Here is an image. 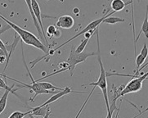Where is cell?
Segmentation results:
<instances>
[{
	"label": "cell",
	"mask_w": 148,
	"mask_h": 118,
	"mask_svg": "<svg viewBox=\"0 0 148 118\" xmlns=\"http://www.w3.org/2000/svg\"><path fill=\"white\" fill-rule=\"evenodd\" d=\"M31 5H32V9H33L34 14L35 16L36 19L38 21V24L41 27V30H42V32L43 34V36H44V39L46 40V43L48 45V39H47V35L44 31V29H43V21H42V18H41V11H40V7L38 5L37 0H31Z\"/></svg>",
	"instance_id": "10"
},
{
	"label": "cell",
	"mask_w": 148,
	"mask_h": 118,
	"mask_svg": "<svg viewBox=\"0 0 148 118\" xmlns=\"http://www.w3.org/2000/svg\"><path fill=\"white\" fill-rule=\"evenodd\" d=\"M96 33H97V61H98L99 66H100V76H99V78H98L97 82H92V83L88 84V85H92V86H95V87H98L101 90L104 99H105L106 109H108L110 108V104H109V99H108V94H107V80H106L107 76H106V71L104 66H103V62L101 61V57L100 54L98 28L97 29Z\"/></svg>",
	"instance_id": "4"
},
{
	"label": "cell",
	"mask_w": 148,
	"mask_h": 118,
	"mask_svg": "<svg viewBox=\"0 0 148 118\" xmlns=\"http://www.w3.org/2000/svg\"><path fill=\"white\" fill-rule=\"evenodd\" d=\"M59 1H60V2H62V3H63V2H64V0H59Z\"/></svg>",
	"instance_id": "28"
},
{
	"label": "cell",
	"mask_w": 148,
	"mask_h": 118,
	"mask_svg": "<svg viewBox=\"0 0 148 118\" xmlns=\"http://www.w3.org/2000/svg\"><path fill=\"white\" fill-rule=\"evenodd\" d=\"M57 32V29H56V26L53 25H50L47 28V35L48 36L49 39H53L55 36V34Z\"/></svg>",
	"instance_id": "22"
},
{
	"label": "cell",
	"mask_w": 148,
	"mask_h": 118,
	"mask_svg": "<svg viewBox=\"0 0 148 118\" xmlns=\"http://www.w3.org/2000/svg\"><path fill=\"white\" fill-rule=\"evenodd\" d=\"M7 61V57L6 56H0V63H4L5 61Z\"/></svg>",
	"instance_id": "26"
},
{
	"label": "cell",
	"mask_w": 148,
	"mask_h": 118,
	"mask_svg": "<svg viewBox=\"0 0 148 118\" xmlns=\"http://www.w3.org/2000/svg\"><path fill=\"white\" fill-rule=\"evenodd\" d=\"M0 48H1L2 50H3L5 53H6V55H7V61H8V48H7V46H6V45L4 44V43L3 42L1 39H0Z\"/></svg>",
	"instance_id": "23"
},
{
	"label": "cell",
	"mask_w": 148,
	"mask_h": 118,
	"mask_svg": "<svg viewBox=\"0 0 148 118\" xmlns=\"http://www.w3.org/2000/svg\"><path fill=\"white\" fill-rule=\"evenodd\" d=\"M29 114V112H20V111H15L14 112L10 115V117L8 118H24L25 117L28 116Z\"/></svg>",
	"instance_id": "21"
},
{
	"label": "cell",
	"mask_w": 148,
	"mask_h": 118,
	"mask_svg": "<svg viewBox=\"0 0 148 118\" xmlns=\"http://www.w3.org/2000/svg\"><path fill=\"white\" fill-rule=\"evenodd\" d=\"M97 52H82L80 53H77L75 52V48L72 46L71 50L70 52V56L67 58L66 62L69 64V70L71 76H73L75 69L78 64L84 62L86 61L88 57H92V56H95Z\"/></svg>",
	"instance_id": "5"
},
{
	"label": "cell",
	"mask_w": 148,
	"mask_h": 118,
	"mask_svg": "<svg viewBox=\"0 0 148 118\" xmlns=\"http://www.w3.org/2000/svg\"><path fill=\"white\" fill-rule=\"evenodd\" d=\"M50 109L48 106H44V107H35L29 111V114L32 116H38V117H44L45 115L48 113V112Z\"/></svg>",
	"instance_id": "14"
},
{
	"label": "cell",
	"mask_w": 148,
	"mask_h": 118,
	"mask_svg": "<svg viewBox=\"0 0 148 118\" xmlns=\"http://www.w3.org/2000/svg\"><path fill=\"white\" fill-rule=\"evenodd\" d=\"M0 56H6V57H7V55H6V53L4 52V51L2 50L1 48H0Z\"/></svg>",
	"instance_id": "27"
},
{
	"label": "cell",
	"mask_w": 148,
	"mask_h": 118,
	"mask_svg": "<svg viewBox=\"0 0 148 118\" xmlns=\"http://www.w3.org/2000/svg\"><path fill=\"white\" fill-rule=\"evenodd\" d=\"M14 86H15V85H12L11 87H9L8 85L6 84V82H5L4 80H3V79L0 77V88L3 89L4 90H8V91H10V93L13 94V95H16V97H18V98H20L21 99H22V98H21L20 95H18L17 94H16V92L19 90V89H21V88H18V89H15V90H13Z\"/></svg>",
	"instance_id": "15"
},
{
	"label": "cell",
	"mask_w": 148,
	"mask_h": 118,
	"mask_svg": "<svg viewBox=\"0 0 148 118\" xmlns=\"http://www.w3.org/2000/svg\"><path fill=\"white\" fill-rule=\"evenodd\" d=\"M21 52H22V59H23V62H24V65L25 66V68H26V71L28 72V76H29V78H30V80L32 81V84L31 85H28V84H25V83H23V82H21V81H19V80H16V79H13V78H12V77H9V76H6L4 75L3 73H0V76H2V77H4L6 79H9L11 80H13L15 81L16 83H17V84H20V85H18L19 86V88H27V89H29L30 91H32L34 93V97L31 99H29V101L30 102H34V99L35 98L39 95H50V94H56V90H44L43 88H42L39 84H38V82H36L35 80H34L33 76L31 75V73H30V71H29V68H28V66L26 65V62H25V56H24V50H23V47H22V44H21Z\"/></svg>",
	"instance_id": "3"
},
{
	"label": "cell",
	"mask_w": 148,
	"mask_h": 118,
	"mask_svg": "<svg viewBox=\"0 0 148 118\" xmlns=\"http://www.w3.org/2000/svg\"><path fill=\"white\" fill-rule=\"evenodd\" d=\"M10 91L8 90H5L4 94L3 96L0 98V115L3 113V112L4 111L7 106V102H8V95H9Z\"/></svg>",
	"instance_id": "17"
},
{
	"label": "cell",
	"mask_w": 148,
	"mask_h": 118,
	"mask_svg": "<svg viewBox=\"0 0 148 118\" xmlns=\"http://www.w3.org/2000/svg\"><path fill=\"white\" fill-rule=\"evenodd\" d=\"M19 38L20 37H17V34H16L14 37V42L12 43V44L10 46V50H9V52H8V61H6V66H5L4 69H3V72L6 71V69H7V68H8V66L10 57H11V56H12V52L14 51L16 46L17 45V43H18V42H19Z\"/></svg>",
	"instance_id": "16"
},
{
	"label": "cell",
	"mask_w": 148,
	"mask_h": 118,
	"mask_svg": "<svg viewBox=\"0 0 148 118\" xmlns=\"http://www.w3.org/2000/svg\"><path fill=\"white\" fill-rule=\"evenodd\" d=\"M96 87L95 86H93V88H92V90H91V92L88 94V98L86 99V100L84 101V103L83 104V105H82V107L80 108V109H79V111L78 112V113L76 114V116H75V118H79V116L81 115L82 112H83V110L84 109V108H85V106L87 105V104H88V100H89V99L91 98V96H92V95L93 94V92H94V90H95Z\"/></svg>",
	"instance_id": "19"
},
{
	"label": "cell",
	"mask_w": 148,
	"mask_h": 118,
	"mask_svg": "<svg viewBox=\"0 0 148 118\" xmlns=\"http://www.w3.org/2000/svg\"><path fill=\"white\" fill-rule=\"evenodd\" d=\"M89 39H83L82 40V42L80 43V44L78 46L77 48H75V52L77 53H80V52H84V48H86L87 44H88V43L89 41Z\"/></svg>",
	"instance_id": "20"
},
{
	"label": "cell",
	"mask_w": 148,
	"mask_h": 118,
	"mask_svg": "<svg viewBox=\"0 0 148 118\" xmlns=\"http://www.w3.org/2000/svg\"><path fill=\"white\" fill-rule=\"evenodd\" d=\"M148 79V71L142 76H139L136 78H132L127 85L124 86H120L119 88H115V85H112V88H114V95L112 102L116 103V101L119 98L124 97V95L130 94V93H137L143 88V83L145 80Z\"/></svg>",
	"instance_id": "2"
},
{
	"label": "cell",
	"mask_w": 148,
	"mask_h": 118,
	"mask_svg": "<svg viewBox=\"0 0 148 118\" xmlns=\"http://www.w3.org/2000/svg\"><path fill=\"white\" fill-rule=\"evenodd\" d=\"M129 4H131L132 6L131 8H134V3H132L131 1L129 3H124L123 0H112L111 3H110V8H111L112 11H114L115 12H117L122 11L127 5Z\"/></svg>",
	"instance_id": "13"
},
{
	"label": "cell",
	"mask_w": 148,
	"mask_h": 118,
	"mask_svg": "<svg viewBox=\"0 0 148 118\" xmlns=\"http://www.w3.org/2000/svg\"><path fill=\"white\" fill-rule=\"evenodd\" d=\"M114 13H115L114 11H111L110 13H108V14L105 15V16H103L102 17H101V18H99V19H97V20H94L93 21H92V22H90V23L88 24L87 26H85V28H84L83 30H82L81 31H79V33L76 34L75 36H73L72 38H71L70 39H68L67 41H66V42H64L63 43H62L60 46H58V47L55 48H53V50L56 52L58 49H59V48H61L62 47H63V46H65L66 44H67L68 43L71 42L72 40H74L75 39L78 38L79 36H80V35H84V34L86 33V32H88V31H89V30H95V29H97L98 26H99V25L100 24L102 23V21H103V20H105L107 17H110V16H111L112 14H114Z\"/></svg>",
	"instance_id": "6"
},
{
	"label": "cell",
	"mask_w": 148,
	"mask_h": 118,
	"mask_svg": "<svg viewBox=\"0 0 148 118\" xmlns=\"http://www.w3.org/2000/svg\"><path fill=\"white\" fill-rule=\"evenodd\" d=\"M51 114H52V112L49 110V111L48 112V113L46 114V115H45V117L43 118H49V117H50V115H51ZM28 116H29V118H34V116H32V115H30V114H29Z\"/></svg>",
	"instance_id": "24"
},
{
	"label": "cell",
	"mask_w": 148,
	"mask_h": 118,
	"mask_svg": "<svg viewBox=\"0 0 148 118\" xmlns=\"http://www.w3.org/2000/svg\"><path fill=\"white\" fill-rule=\"evenodd\" d=\"M1 90H3V89H2V88H0V91H1Z\"/></svg>",
	"instance_id": "29"
},
{
	"label": "cell",
	"mask_w": 148,
	"mask_h": 118,
	"mask_svg": "<svg viewBox=\"0 0 148 118\" xmlns=\"http://www.w3.org/2000/svg\"><path fill=\"white\" fill-rule=\"evenodd\" d=\"M71 93H77V94H79V93H86V92H79V91H74V92H73V90H71V87H66L63 90H60L59 92H57L56 94H54L50 99H48L45 103H43V104L39 105L38 107L41 108V107H44V106H48L49 104H53L54 102L58 101V99H61L63 96L69 95V94H71Z\"/></svg>",
	"instance_id": "7"
},
{
	"label": "cell",
	"mask_w": 148,
	"mask_h": 118,
	"mask_svg": "<svg viewBox=\"0 0 148 118\" xmlns=\"http://www.w3.org/2000/svg\"><path fill=\"white\" fill-rule=\"evenodd\" d=\"M125 20L124 18H119V17H107L105 20H103L102 23L110 24V25H115L119 22H124Z\"/></svg>",
	"instance_id": "18"
},
{
	"label": "cell",
	"mask_w": 148,
	"mask_h": 118,
	"mask_svg": "<svg viewBox=\"0 0 148 118\" xmlns=\"http://www.w3.org/2000/svg\"><path fill=\"white\" fill-rule=\"evenodd\" d=\"M25 3L27 5V7H28V9L29 11V13H30V16H31V17H32V19H33V22L34 24V26H35V28L37 30V31H38V35H39V37L40 39L43 40L44 42L46 43V40H45V39H44V36H43V34L42 32V30H41V27H40V26H39V24H38V21L36 19V17H35V16L34 14V12L33 9H32V5H31V0H25ZM47 44V43H46Z\"/></svg>",
	"instance_id": "12"
},
{
	"label": "cell",
	"mask_w": 148,
	"mask_h": 118,
	"mask_svg": "<svg viewBox=\"0 0 148 118\" xmlns=\"http://www.w3.org/2000/svg\"><path fill=\"white\" fill-rule=\"evenodd\" d=\"M147 56H148L147 44V43H144L143 48L142 51H141V52H140V54L136 57V60H135V62H136V71H135V72H136V73H139L140 71L143 69L144 67H146V66H147L148 62H147L145 65H143V66L141 67V66L143 64V62L145 61V60H146V58L147 57Z\"/></svg>",
	"instance_id": "8"
},
{
	"label": "cell",
	"mask_w": 148,
	"mask_h": 118,
	"mask_svg": "<svg viewBox=\"0 0 148 118\" xmlns=\"http://www.w3.org/2000/svg\"><path fill=\"white\" fill-rule=\"evenodd\" d=\"M75 25V20L70 15H63L58 18V21L56 23V26L59 28L69 30L71 29Z\"/></svg>",
	"instance_id": "9"
},
{
	"label": "cell",
	"mask_w": 148,
	"mask_h": 118,
	"mask_svg": "<svg viewBox=\"0 0 148 118\" xmlns=\"http://www.w3.org/2000/svg\"><path fill=\"white\" fill-rule=\"evenodd\" d=\"M0 18L8 24L11 28L15 30V32L19 35L20 38L21 39V40L24 43H25L27 45H30V46L36 48H38L39 50L43 51L45 54L48 53V48H47L48 46L43 44V42L41 40H39V39L37 38L34 34L29 32L28 30H25L22 29L19 26H17V25H16L13 22H12L11 21L4 17L3 15L0 14Z\"/></svg>",
	"instance_id": "1"
},
{
	"label": "cell",
	"mask_w": 148,
	"mask_h": 118,
	"mask_svg": "<svg viewBox=\"0 0 148 118\" xmlns=\"http://www.w3.org/2000/svg\"><path fill=\"white\" fill-rule=\"evenodd\" d=\"M147 111H148V108H147L145 109V110H143V111H140V112H139L138 114H137V115H136L135 117H134L133 118H138V117H140V116H141L142 114L145 113V112H147Z\"/></svg>",
	"instance_id": "25"
},
{
	"label": "cell",
	"mask_w": 148,
	"mask_h": 118,
	"mask_svg": "<svg viewBox=\"0 0 148 118\" xmlns=\"http://www.w3.org/2000/svg\"><path fill=\"white\" fill-rule=\"evenodd\" d=\"M142 33L144 34L145 37L147 39H148V6H147V11H146V17H145V19L143 21V23L142 25V28L139 31L138 35L136 37L135 40H134V52H135V54L137 52V49H136V46H137V43L138 41L139 38L141 36Z\"/></svg>",
	"instance_id": "11"
}]
</instances>
